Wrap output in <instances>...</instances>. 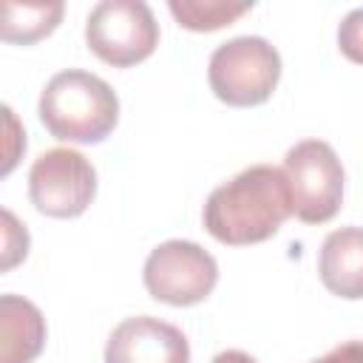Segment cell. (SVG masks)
<instances>
[{"mask_svg": "<svg viewBox=\"0 0 363 363\" xmlns=\"http://www.w3.org/2000/svg\"><path fill=\"white\" fill-rule=\"evenodd\" d=\"M210 363H258L255 357H250L247 352H241V349H227V352H218Z\"/></svg>", "mask_w": 363, "mask_h": 363, "instance_id": "obj_16", "label": "cell"}, {"mask_svg": "<svg viewBox=\"0 0 363 363\" xmlns=\"http://www.w3.org/2000/svg\"><path fill=\"white\" fill-rule=\"evenodd\" d=\"M337 45L352 62L363 65V9H352L343 17L337 28Z\"/></svg>", "mask_w": 363, "mask_h": 363, "instance_id": "obj_13", "label": "cell"}, {"mask_svg": "<svg viewBox=\"0 0 363 363\" xmlns=\"http://www.w3.org/2000/svg\"><path fill=\"white\" fill-rule=\"evenodd\" d=\"M105 363H190V343L179 326L136 315L111 332Z\"/></svg>", "mask_w": 363, "mask_h": 363, "instance_id": "obj_8", "label": "cell"}, {"mask_svg": "<svg viewBox=\"0 0 363 363\" xmlns=\"http://www.w3.org/2000/svg\"><path fill=\"white\" fill-rule=\"evenodd\" d=\"M207 79L221 102L252 108L272 96L281 79V57L264 37H233L213 51Z\"/></svg>", "mask_w": 363, "mask_h": 363, "instance_id": "obj_3", "label": "cell"}, {"mask_svg": "<svg viewBox=\"0 0 363 363\" xmlns=\"http://www.w3.org/2000/svg\"><path fill=\"white\" fill-rule=\"evenodd\" d=\"M0 363H31L45 346V318L43 312L20 298H0Z\"/></svg>", "mask_w": 363, "mask_h": 363, "instance_id": "obj_10", "label": "cell"}, {"mask_svg": "<svg viewBox=\"0 0 363 363\" xmlns=\"http://www.w3.org/2000/svg\"><path fill=\"white\" fill-rule=\"evenodd\" d=\"M96 196L94 164L71 147H51L40 153L28 170V199L51 218H77Z\"/></svg>", "mask_w": 363, "mask_h": 363, "instance_id": "obj_7", "label": "cell"}, {"mask_svg": "<svg viewBox=\"0 0 363 363\" xmlns=\"http://www.w3.org/2000/svg\"><path fill=\"white\" fill-rule=\"evenodd\" d=\"M88 48L113 68L147 60L159 43V23L142 0H102L85 23Z\"/></svg>", "mask_w": 363, "mask_h": 363, "instance_id": "obj_5", "label": "cell"}, {"mask_svg": "<svg viewBox=\"0 0 363 363\" xmlns=\"http://www.w3.org/2000/svg\"><path fill=\"white\" fill-rule=\"evenodd\" d=\"M292 216L289 182L275 164H250L218 184L204 204L207 233L227 247H247L272 238Z\"/></svg>", "mask_w": 363, "mask_h": 363, "instance_id": "obj_1", "label": "cell"}, {"mask_svg": "<svg viewBox=\"0 0 363 363\" xmlns=\"http://www.w3.org/2000/svg\"><path fill=\"white\" fill-rule=\"evenodd\" d=\"M284 176L289 182L292 213L303 224L329 221L343 201V167L323 139H303L286 150Z\"/></svg>", "mask_w": 363, "mask_h": 363, "instance_id": "obj_4", "label": "cell"}, {"mask_svg": "<svg viewBox=\"0 0 363 363\" xmlns=\"http://www.w3.org/2000/svg\"><path fill=\"white\" fill-rule=\"evenodd\" d=\"M170 14L179 26L190 31H216L238 20L252 9V3H224V0H170Z\"/></svg>", "mask_w": 363, "mask_h": 363, "instance_id": "obj_12", "label": "cell"}, {"mask_svg": "<svg viewBox=\"0 0 363 363\" xmlns=\"http://www.w3.org/2000/svg\"><path fill=\"white\" fill-rule=\"evenodd\" d=\"M3 224H6V230H3V247H6L3 250V269H11L28 252V233H26V227L17 224L11 210H3Z\"/></svg>", "mask_w": 363, "mask_h": 363, "instance_id": "obj_14", "label": "cell"}, {"mask_svg": "<svg viewBox=\"0 0 363 363\" xmlns=\"http://www.w3.org/2000/svg\"><path fill=\"white\" fill-rule=\"evenodd\" d=\"M318 275L332 295L346 301L363 298V227H340L323 238Z\"/></svg>", "mask_w": 363, "mask_h": 363, "instance_id": "obj_9", "label": "cell"}, {"mask_svg": "<svg viewBox=\"0 0 363 363\" xmlns=\"http://www.w3.org/2000/svg\"><path fill=\"white\" fill-rule=\"evenodd\" d=\"M65 6L60 0L54 3H14L6 0L3 3V23H0V34L6 43H37L43 37H48L60 20H62Z\"/></svg>", "mask_w": 363, "mask_h": 363, "instance_id": "obj_11", "label": "cell"}, {"mask_svg": "<svg viewBox=\"0 0 363 363\" xmlns=\"http://www.w3.org/2000/svg\"><path fill=\"white\" fill-rule=\"evenodd\" d=\"M40 122L60 142L96 145L119 122V99L113 88L79 68L54 74L40 94Z\"/></svg>", "mask_w": 363, "mask_h": 363, "instance_id": "obj_2", "label": "cell"}, {"mask_svg": "<svg viewBox=\"0 0 363 363\" xmlns=\"http://www.w3.org/2000/svg\"><path fill=\"white\" fill-rule=\"evenodd\" d=\"M309 363H363V340H346Z\"/></svg>", "mask_w": 363, "mask_h": 363, "instance_id": "obj_15", "label": "cell"}, {"mask_svg": "<svg viewBox=\"0 0 363 363\" xmlns=\"http://www.w3.org/2000/svg\"><path fill=\"white\" fill-rule=\"evenodd\" d=\"M142 278L150 298L170 306H193L213 292L218 281V264L196 241L170 238L150 250Z\"/></svg>", "mask_w": 363, "mask_h": 363, "instance_id": "obj_6", "label": "cell"}]
</instances>
